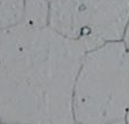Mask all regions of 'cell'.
I'll list each match as a JSON object with an SVG mask.
<instances>
[{
  "mask_svg": "<svg viewBox=\"0 0 129 124\" xmlns=\"http://www.w3.org/2000/svg\"><path fill=\"white\" fill-rule=\"evenodd\" d=\"M4 124H26V123H20V122H7Z\"/></svg>",
  "mask_w": 129,
  "mask_h": 124,
  "instance_id": "9c48e42d",
  "label": "cell"
},
{
  "mask_svg": "<svg viewBox=\"0 0 129 124\" xmlns=\"http://www.w3.org/2000/svg\"><path fill=\"white\" fill-rule=\"evenodd\" d=\"M125 121H126V124H129V109L126 114V117H125Z\"/></svg>",
  "mask_w": 129,
  "mask_h": 124,
  "instance_id": "ba28073f",
  "label": "cell"
},
{
  "mask_svg": "<svg viewBox=\"0 0 129 124\" xmlns=\"http://www.w3.org/2000/svg\"><path fill=\"white\" fill-rule=\"evenodd\" d=\"M0 124H4V123H2V122H1V123H0Z\"/></svg>",
  "mask_w": 129,
  "mask_h": 124,
  "instance_id": "30bf717a",
  "label": "cell"
},
{
  "mask_svg": "<svg viewBox=\"0 0 129 124\" xmlns=\"http://www.w3.org/2000/svg\"><path fill=\"white\" fill-rule=\"evenodd\" d=\"M25 0H0V32L23 22Z\"/></svg>",
  "mask_w": 129,
  "mask_h": 124,
  "instance_id": "5b68a950",
  "label": "cell"
},
{
  "mask_svg": "<svg viewBox=\"0 0 129 124\" xmlns=\"http://www.w3.org/2000/svg\"><path fill=\"white\" fill-rule=\"evenodd\" d=\"M49 27L91 52L121 42L129 22V0H48Z\"/></svg>",
  "mask_w": 129,
  "mask_h": 124,
  "instance_id": "3957f363",
  "label": "cell"
},
{
  "mask_svg": "<svg viewBox=\"0 0 129 124\" xmlns=\"http://www.w3.org/2000/svg\"><path fill=\"white\" fill-rule=\"evenodd\" d=\"M50 5L48 0H25L23 24L29 28L49 27Z\"/></svg>",
  "mask_w": 129,
  "mask_h": 124,
  "instance_id": "277c9868",
  "label": "cell"
},
{
  "mask_svg": "<svg viewBox=\"0 0 129 124\" xmlns=\"http://www.w3.org/2000/svg\"><path fill=\"white\" fill-rule=\"evenodd\" d=\"M86 53L50 27L0 32L1 122L76 124L74 87Z\"/></svg>",
  "mask_w": 129,
  "mask_h": 124,
  "instance_id": "6da1fadb",
  "label": "cell"
},
{
  "mask_svg": "<svg viewBox=\"0 0 129 124\" xmlns=\"http://www.w3.org/2000/svg\"><path fill=\"white\" fill-rule=\"evenodd\" d=\"M109 124H126V121L120 120V121H116V122H112V123H109Z\"/></svg>",
  "mask_w": 129,
  "mask_h": 124,
  "instance_id": "52a82bcc",
  "label": "cell"
},
{
  "mask_svg": "<svg viewBox=\"0 0 129 124\" xmlns=\"http://www.w3.org/2000/svg\"><path fill=\"white\" fill-rule=\"evenodd\" d=\"M123 42L126 43L127 46H129V22H128V26H127V29H126V33H125V37H123Z\"/></svg>",
  "mask_w": 129,
  "mask_h": 124,
  "instance_id": "8992f818",
  "label": "cell"
},
{
  "mask_svg": "<svg viewBox=\"0 0 129 124\" xmlns=\"http://www.w3.org/2000/svg\"><path fill=\"white\" fill-rule=\"evenodd\" d=\"M76 124H77V123H76Z\"/></svg>",
  "mask_w": 129,
  "mask_h": 124,
  "instance_id": "7c38bea8",
  "label": "cell"
},
{
  "mask_svg": "<svg viewBox=\"0 0 129 124\" xmlns=\"http://www.w3.org/2000/svg\"><path fill=\"white\" fill-rule=\"evenodd\" d=\"M129 109V47L123 41L87 52L74 87L77 124H109L125 120Z\"/></svg>",
  "mask_w": 129,
  "mask_h": 124,
  "instance_id": "7a4b0ae2",
  "label": "cell"
},
{
  "mask_svg": "<svg viewBox=\"0 0 129 124\" xmlns=\"http://www.w3.org/2000/svg\"><path fill=\"white\" fill-rule=\"evenodd\" d=\"M0 123H1V120H0Z\"/></svg>",
  "mask_w": 129,
  "mask_h": 124,
  "instance_id": "8fae6325",
  "label": "cell"
}]
</instances>
